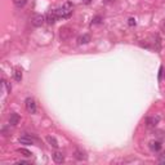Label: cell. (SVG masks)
I'll list each match as a JSON object with an SVG mask.
<instances>
[{
	"label": "cell",
	"mask_w": 165,
	"mask_h": 165,
	"mask_svg": "<svg viewBox=\"0 0 165 165\" xmlns=\"http://www.w3.org/2000/svg\"><path fill=\"white\" fill-rule=\"evenodd\" d=\"M136 23H137V22H136V18H129V20H128V25L130 26V27H133V26H136Z\"/></svg>",
	"instance_id": "18"
},
{
	"label": "cell",
	"mask_w": 165,
	"mask_h": 165,
	"mask_svg": "<svg viewBox=\"0 0 165 165\" xmlns=\"http://www.w3.org/2000/svg\"><path fill=\"white\" fill-rule=\"evenodd\" d=\"M44 22H47V20H45V16H43V14H35L31 20V23H32V26H35V27L43 26Z\"/></svg>",
	"instance_id": "3"
},
{
	"label": "cell",
	"mask_w": 165,
	"mask_h": 165,
	"mask_svg": "<svg viewBox=\"0 0 165 165\" xmlns=\"http://www.w3.org/2000/svg\"><path fill=\"white\" fill-rule=\"evenodd\" d=\"M89 41H91V36H89L88 34H84V35L77 37V44H79V45H81V44H88Z\"/></svg>",
	"instance_id": "9"
},
{
	"label": "cell",
	"mask_w": 165,
	"mask_h": 165,
	"mask_svg": "<svg viewBox=\"0 0 165 165\" xmlns=\"http://www.w3.org/2000/svg\"><path fill=\"white\" fill-rule=\"evenodd\" d=\"M72 9H74L72 3L66 1L65 4H62V7H59V8H57L55 10H57V14L59 18H69L74 12Z\"/></svg>",
	"instance_id": "1"
},
{
	"label": "cell",
	"mask_w": 165,
	"mask_h": 165,
	"mask_svg": "<svg viewBox=\"0 0 165 165\" xmlns=\"http://www.w3.org/2000/svg\"><path fill=\"white\" fill-rule=\"evenodd\" d=\"M53 160H54V163H55V164H62V163H63V160H65V156H63V153H62V152L55 151V152L53 153Z\"/></svg>",
	"instance_id": "8"
},
{
	"label": "cell",
	"mask_w": 165,
	"mask_h": 165,
	"mask_svg": "<svg viewBox=\"0 0 165 165\" xmlns=\"http://www.w3.org/2000/svg\"><path fill=\"white\" fill-rule=\"evenodd\" d=\"M164 28H165V22H164Z\"/></svg>",
	"instance_id": "22"
},
{
	"label": "cell",
	"mask_w": 165,
	"mask_h": 165,
	"mask_svg": "<svg viewBox=\"0 0 165 165\" xmlns=\"http://www.w3.org/2000/svg\"><path fill=\"white\" fill-rule=\"evenodd\" d=\"M18 152L20 153H23V156H26V157H30L32 155L31 152L28 151V150H26V148H18Z\"/></svg>",
	"instance_id": "16"
},
{
	"label": "cell",
	"mask_w": 165,
	"mask_h": 165,
	"mask_svg": "<svg viewBox=\"0 0 165 165\" xmlns=\"http://www.w3.org/2000/svg\"><path fill=\"white\" fill-rule=\"evenodd\" d=\"M81 1H82V4H91V3H92V0H81Z\"/></svg>",
	"instance_id": "21"
},
{
	"label": "cell",
	"mask_w": 165,
	"mask_h": 165,
	"mask_svg": "<svg viewBox=\"0 0 165 165\" xmlns=\"http://www.w3.org/2000/svg\"><path fill=\"white\" fill-rule=\"evenodd\" d=\"M18 123H20V115L16 114V112H12L9 116V124L12 126H16Z\"/></svg>",
	"instance_id": "7"
},
{
	"label": "cell",
	"mask_w": 165,
	"mask_h": 165,
	"mask_svg": "<svg viewBox=\"0 0 165 165\" xmlns=\"http://www.w3.org/2000/svg\"><path fill=\"white\" fill-rule=\"evenodd\" d=\"M150 148L152 150V151H160L161 150V143L160 142H157V141H152V142H150Z\"/></svg>",
	"instance_id": "11"
},
{
	"label": "cell",
	"mask_w": 165,
	"mask_h": 165,
	"mask_svg": "<svg viewBox=\"0 0 165 165\" xmlns=\"http://www.w3.org/2000/svg\"><path fill=\"white\" fill-rule=\"evenodd\" d=\"M13 76H14V80H16V81H21L22 80V70L20 69V67H17V69L14 70Z\"/></svg>",
	"instance_id": "12"
},
{
	"label": "cell",
	"mask_w": 165,
	"mask_h": 165,
	"mask_svg": "<svg viewBox=\"0 0 165 165\" xmlns=\"http://www.w3.org/2000/svg\"><path fill=\"white\" fill-rule=\"evenodd\" d=\"M99 23H102V17H101V16H97V17L93 18L92 25H99Z\"/></svg>",
	"instance_id": "17"
},
{
	"label": "cell",
	"mask_w": 165,
	"mask_h": 165,
	"mask_svg": "<svg viewBox=\"0 0 165 165\" xmlns=\"http://www.w3.org/2000/svg\"><path fill=\"white\" fill-rule=\"evenodd\" d=\"M72 28H70V27H62L61 28V31H59V37H61V40H67V39H70L71 36H72Z\"/></svg>",
	"instance_id": "5"
},
{
	"label": "cell",
	"mask_w": 165,
	"mask_h": 165,
	"mask_svg": "<svg viewBox=\"0 0 165 165\" xmlns=\"http://www.w3.org/2000/svg\"><path fill=\"white\" fill-rule=\"evenodd\" d=\"M13 3H14V5H16V7H18V8L26 5V0H13Z\"/></svg>",
	"instance_id": "15"
},
{
	"label": "cell",
	"mask_w": 165,
	"mask_h": 165,
	"mask_svg": "<svg viewBox=\"0 0 165 165\" xmlns=\"http://www.w3.org/2000/svg\"><path fill=\"white\" fill-rule=\"evenodd\" d=\"M17 164H20V165H21V164H22V165H23V164H25V165H28L30 163H28V161H26V160H18Z\"/></svg>",
	"instance_id": "20"
},
{
	"label": "cell",
	"mask_w": 165,
	"mask_h": 165,
	"mask_svg": "<svg viewBox=\"0 0 165 165\" xmlns=\"http://www.w3.org/2000/svg\"><path fill=\"white\" fill-rule=\"evenodd\" d=\"M159 163L160 164H165V152L159 155Z\"/></svg>",
	"instance_id": "19"
},
{
	"label": "cell",
	"mask_w": 165,
	"mask_h": 165,
	"mask_svg": "<svg viewBox=\"0 0 165 165\" xmlns=\"http://www.w3.org/2000/svg\"><path fill=\"white\" fill-rule=\"evenodd\" d=\"M47 142H48V143H49L50 146H53L54 148H57V147H58V142H57V139H55L54 137L48 136V137H47Z\"/></svg>",
	"instance_id": "13"
},
{
	"label": "cell",
	"mask_w": 165,
	"mask_h": 165,
	"mask_svg": "<svg viewBox=\"0 0 165 165\" xmlns=\"http://www.w3.org/2000/svg\"><path fill=\"white\" fill-rule=\"evenodd\" d=\"M58 14H57V10L53 9V10H49V12L47 13V16H45V20H47V23H49V25H54L55 22H57L58 20Z\"/></svg>",
	"instance_id": "4"
},
{
	"label": "cell",
	"mask_w": 165,
	"mask_h": 165,
	"mask_svg": "<svg viewBox=\"0 0 165 165\" xmlns=\"http://www.w3.org/2000/svg\"><path fill=\"white\" fill-rule=\"evenodd\" d=\"M25 107H26V110H27V112H30V114H35V112H36V102H35V99L31 98V97L26 98L25 99Z\"/></svg>",
	"instance_id": "2"
},
{
	"label": "cell",
	"mask_w": 165,
	"mask_h": 165,
	"mask_svg": "<svg viewBox=\"0 0 165 165\" xmlns=\"http://www.w3.org/2000/svg\"><path fill=\"white\" fill-rule=\"evenodd\" d=\"M75 157H76L77 160H85L87 159V155H85V152L80 151V150H76V151H75Z\"/></svg>",
	"instance_id": "14"
},
{
	"label": "cell",
	"mask_w": 165,
	"mask_h": 165,
	"mask_svg": "<svg viewBox=\"0 0 165 165\" xmlns=\"http://www.w3.org/2000/svg\"><path fill=\"white\" fill-rule=\"evenodd\" d=\"M160 121V118L159 116H150V118H147V126H150V128H153V126H156L157 124H159Z\"/></svg>",
	"instance_id": "6"
},
{
	"label": "cell",
	"mask_w": 165,
	"mask_h": 165,
	"mask_svg": "<svg viewBox=\"0 0 165 165\" xmlns=\"http://www.w3.org/2000/svg\"><path fill=\"white\" fill-rule=\"evenodd\" d=\"M21 145H32L34 143V139L31 137H27V136H23V137H20V139H18Z\"/></svg>",
	"instance_id": "10"
}]
</instances>
